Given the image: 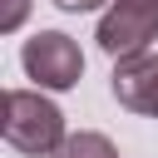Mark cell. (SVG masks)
<instances>
[{"label": "cell", "mask_w": 158, "mask_h": 158, "mask_svg": "<svg viewBox=\"0 0 158 158\" xmlns=\"http://www.w3.org/2000/svg\"><path fill=\"white\" fill-rule=\"evenodd\" d=\"M0 133L15 153H30V158H49L69 128H64V114L54 99H44V89H5V114H0Z\"/></svg>", "instance_id": "obj_1"}, {"label": "cell", "mask_w": 158, "mask_h": 158, "mask_svg": "<svg viewBox=\"0 0 158 158\" xmlns=\"http://www.w3.org/2000/svg\"><path fill=\"white\" fill-rule=\"evenodd\" d=\"M20 64L35 79V89H49V94H64L84 79V54L64 30H40L35 40H25Z\"/></svg>", "instance_id": "obj_2"}, {"label": "cell", "mask_w": 158, "mask_h": 158, "mask_svg": "<svg viewBox=\"0 0 158 158\" xmlns=\"http://www.w3.org/2000/svg\"><path fill=\"white\" fill-rule=\"evenodd\" d=\"M99 49L109 59H133L148 54V44L158 40V0H114L99 15Z\"/></svg>", "instance_id": "obj_3"}, {"label": "cell", "mask_w": 158, "mask_h": 158, "mask_svg": "<svg viewBox=\"0 0 158 158\" xmlns=\"http://www.w3.org/2000/svg\"><path fill=\"white\" fill-rule=\"evenodd\" d=\"M114 99L143 118H158V54L114 59Z\"/></svg>", "instance_id": "obj_4"}, {"label": "cell", "mask_w": 158, "mask_h": 158, "mask_svg": "<svg viewBox=\"0 0 158 158\" xmlns=\"http://www.w3.org/2000/svg\"><path fill=\"white\" fill-rule=\"evenodd\" d=\"M49 158H118V148H114V138H109V133L79 128V133H69Z\"/></svg>", "instance_id": "obj_5"}, {"label": "cell", "mask_w": 158, "mask_h": 158, "mask_svg": "<svg viewBox=\"0 0 158 158\" xmlns=\"http://www.w3.org/2000/svg\"><path fill=\"white\" fill-rule=\"evenodd\" d=\"M25 15H30V0H0V30H5V35L20 30Z\"/></svg>", "instance_id": "obj_6"}, {"label": "cell", "mask_w": 158, "mask_h": 158, "mask_svg": "<svg viewBox=\"0 0 158 158\" xmlns=\"http://www.w3.org/2000/svg\"><path fill=\"white\" fill-rule=\"evenodd\" d=\"M59 10H69V15H84V10H109L114 0H54Z\"/></svg>", "instance_id": "obj_7"}]
</instances>
